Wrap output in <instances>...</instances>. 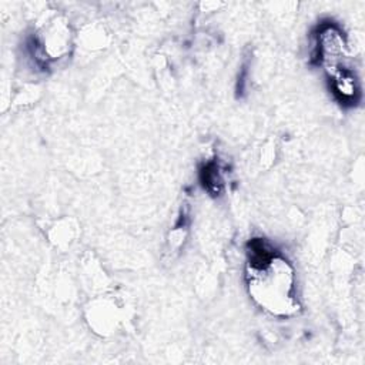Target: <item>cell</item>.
<instances>
[{"mask_svg":"<svg viewBox=\"0 0 365 365\" xmlns=\"http://www.w3.org/2000/svg\"><path fill=\"white\" fill-rule=\"evenodd\" d=\"M245 281L251 298L264 311L287 317L299 309L292 265L262 240L250 244Z\"/></svg>","mask_w":365,"mask_h":365,"instance_id":"6da1fadb","label":"cell"}]
</instances>
